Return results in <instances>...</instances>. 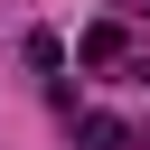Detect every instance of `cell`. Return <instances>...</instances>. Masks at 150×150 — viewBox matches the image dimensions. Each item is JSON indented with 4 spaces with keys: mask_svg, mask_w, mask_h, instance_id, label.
<instances>
[{
    "mask_svg": "<svg viewBox=\"0 0 150 150\" xmlns=\"http://www.w3.org/2000/svg\"><path fill=\"white\" fill-rule=\"evenodd\" d=\"M75 56H84V66H112V56H122V28H112V19H94V28L75 38Z\"/></svg>",
    "mask_w": 150,
    "mask_h": 150,
    "instance_id": "2",
    "label": "cell"
},
{
    "mask_svg": "<svg viewBox=\"0 0 150 150\" xmlns=\"http://www.w3.org/2000/svg\"><path fill=\"white\" fill-rule=\"evenodd\" d=\"M141 9H150V0H141Z\"/></svg>",
    "mask_w": 150,
    "mask_h": 150,
    "instance_id": "4",
    "label": "cell"
},
{
    "mask_svg": "<svg viewBox=\"0 0 150 150\" xmlns=\"http://www.w3.org/2000/svg\"><path fill=\"white\" fill-rule=\"evenodd\" d=\"M28 66H47V75H56V66H66V38H56V28H28Z\"/></svg>",
    "mask_w": 150,
    "mask_h": 150,
    "instance_id": "3",
    "label": "cell"
},
{
    "mask_svg": "<svg viewBox=\"0 0 150 150\" xmlns=\"http://www.w3.org/2000/svg\"><path fill=\"white\" fill-rule=\"evenodd\" d=\"M75 141H84V150H131V122H122V112H84Z\"/></svg>",
    "mask_w": 150,
    "mask_h": 150,
    "instance_id": "1",
    "label": "cell"
}]
</instances>
